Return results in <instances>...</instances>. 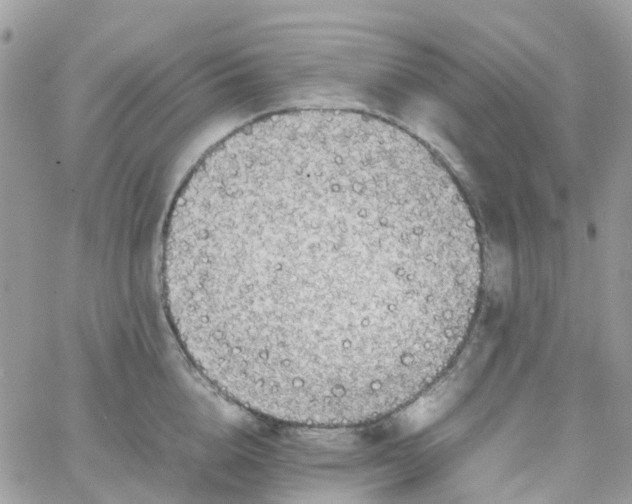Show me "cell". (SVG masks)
Wrapping results in <instances>:
<instances>
[{
  "mask_svg": "<svg viewBox=\"0 0 632 504\" xmlns=\"http://www.w3.org/2000/svg\"><path fill=\"white\" fill-rule=\"evenodd\" d=\"M483 249L445 164L347 109L259 117L216 143L163 234L170 317L241 371L304 389L385 378L478 307Z\"/></svg>",
  "mask_w": 632,
  "mask_h": 504,
  "instance_id": "6da1fadb",
  "label": "cell"
}]
</instances>
